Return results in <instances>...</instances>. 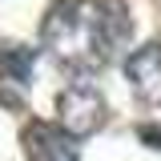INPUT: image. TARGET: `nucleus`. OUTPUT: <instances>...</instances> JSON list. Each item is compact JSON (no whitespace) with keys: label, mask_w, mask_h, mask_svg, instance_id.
Returning <instances> with one entry per match:
<instances>
[{"label":"nucleus","mask_w":161,"mask_h":161,"mask_svg":"<svg viewBox=\"0 0 161 161\" xmlns=\"http://www.w3.org/2000/svg\"><path fill=\"white\" fill-rule=\"evenodd\" d=\"M125 73L133 80V93H137L145 105H157L161 101V48L157 44L137 48V53L129 57V64H125Z\"/></svg>","instance_id":"obj_3"},{"label":"nucleus","mask_w":161,"mask_h":161,"mask_svg":"<svg viewBox=\"0 0 161 161\" xmlns=\"http://www.w3.org/2000/svg\"><path fill=\"white\" fill-rule=\"evenodd\" d=\"M101 121H105V101H101V93L93 85H73V89L60 93V125H64V133L85 137Z\"/></svg>","instance_id":"obj_1"},{"label":"nucleus","mask_w":161,"mask_h":161,"mask_svg":"<svg viewBox=\"0 0 161 161\" xmlns=\"http://www.w3.org/2000/svg\"><path fill=\"white\" fill-rule=\"evenodd\" d=\"M24 153L28 161H77V145H73V133L36 121L24 129Z\"/></svg>","instance_id":"obj_2"},{"label":"nucleus","mask_w":161,"mask_h":161,"mask_svg":"<svg viewBox=\"0 0 161 161\" xmlns=\"http://www.w3.org/2000/svg\"><path fill=\"white\" fill-rule=\"evenodd\" d=\"M141 141H149L153 149H161V125H145L141 129Z\"/></svg>","instance_id":"obj_4"}]
</instances>
